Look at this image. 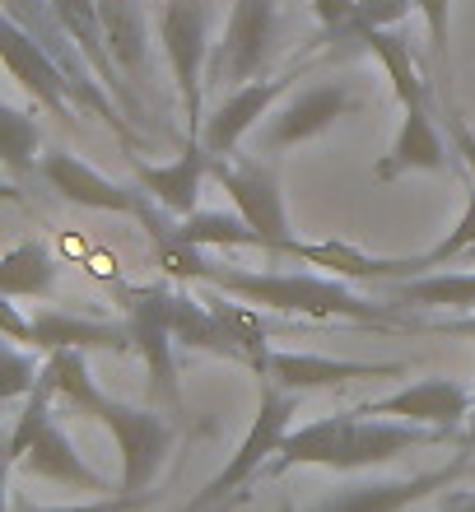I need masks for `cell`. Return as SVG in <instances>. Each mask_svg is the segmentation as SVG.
Masks as SVG:
<instances>
[{"label": "cell", "mask_w": 475, "mask_h": 512, "mask_svg": "<svg viewBox=\"0 0 475 512\" xmlns=\"http://www.w3.org/2000/svg\"><path fill=\"white\" fill-rule=\"evenodd\" d=\"M462 261H466V266H475V247H471V252H466V256H462Z\"/></svg>", "instance_id": "8d00e7d4"}, {"label": "cell", "mask_w": 475, "mask_h": 512, "mask_svg": "<svg viewBox=\"0 0 475 512\" xmlns=\"http://www.w3.org/2000/svg\"><path fill=\"white\" fill-rule=\"evenodd\" d=\"M38 354L42 350H33V345H19V340H5L0 345V396L5 401H19V396H33V387L42 382V368L47 364H38Z\"/></svg>", "instance_id": "83f0119b"}, {"label": "cell", "mask_w": 475, "mask_h": 512, "mask_svg": "<svg viewBox=\"0 0 475 512\" xmlns=\"http://www.w3.org/2000/svg\"><path fill=\"white\" fill-rule=\"evenodd\" d=\"M387 298L401 308H448V312H475V270H429L415 280L387 284Z\"/></svg>", "instance_id": "d4e9b609"}, {"label": "cell", "mask_w": 475, "mask_h": 512, "mask_svg": "<svg viewBox=\"0 0 475 512\" xmlns=\"http://www.w3.org/2000/svg\"><path fill=\"white\" fill-rule=\"evenodd\" d=\"M168 294L173 284H145V289H122L131 303V340H136L140 359L150 368L154 391L168 405H177V373H173V331H168Z\"/></svg>", "instance_id": "9c48e42d"}, {"label": "cell", "mask_w": 475, "mask_h": 512, "mask_svg": "<svg viewBox=\"0 0 475 512\" xmlns=\"http://www.w3.org/2000/svg\"><path fill=\"white\" fill-rule=\"evenodd\" d=\"M275 38H280V10H275V0H233L224 42L210 56V80L229 84V89L261 80L275 56Z\"/></svg>", "instance_id": "8992f818"}, {"label": "cell", "mask_w": 475, "mask_h": 512, "mask_svg": "<svg viewBox=\"0 0 475 512\" xmlns=\"http://www.w3.org/2000/svg\"><path fill=\"white\" fill-rule=\"evenodd\" d=\"M159 266L173 280H205L219 294H233L252 308H271L285 317H308V322H364V326H401L396 303H368L340 280V275H313V270H219L201 256V247H187L177 238L159 243Z\"/></svg>", "instance_id": "6da1fadb"}, {"label": "cell", "mask_w": 475, "mask_h": 512, "mask_svg": "<svg viewBox=\"0 0 475 512\" xmlns=\"http://www.w3.org/2000/svg\"><path fill=\"white\" fill-rule=\"evenodd\" d=\"M38 145H42V135H38V122L33 117H24L19 108H0V163H5V173H28V168H38Z\"/></svg>", "instance_id": "4316f807"}, {"label": "cell", "mask_w": 475, "mask_h": 512, "mask_svg": "<svg viewBox=\"0 0 475 512\" xmlns=\"http://www.w3.org/2000/svg\"><path fill=\"white\" fill-rule=\"evenodd\" d=\"M56 289V256L38 243L24 238L14 243L0 261V294L5 298H47Z\"/></svg>", "instance_id": "484cf974"}, {"label": "cell", "mask_w": 475, "mask_h": 512, "mask_svg": "<svg viewBox=\"0 0 475 512\" xmlns=\"http://www.w3.org/2000/svg\"><path fill=\"white\" fill-rule=\"evenodd\" d=\"M354 42L382 61V70H387L392 94H396V103H401V108H420V103H429V80L420 75L415 56H410V42L401 38L396 28H359V33H354Z\"/></svg>", "instance_id": "cb8c5ba5"}, {"label": "cell", "mask_w": 475, "mask_h": 512, "mask_svg": "<svg viewBox=\"0 0 475 512\" xmlns=\"http://www.w3.org/2000/svg\"><path fill=\"white\" fill-rule=\"evenodd\" d=\"M19 466H24L28 475H38V480H52V485H75V489H89V494H122V489H112L108 475H98L94 466L75 452L70 433L56 424V415L38 429V438H33V447L24 452Z\"/></svg>", "instance_id": "44dd1931"}, {"label": "cell", "mask_w": 475, "mask_h": 512, "mask_svg": "<svg viewBox=\"0 0 475 512\" xmlns=\"http://www.w3.org/2000/svg\"><path fill=\"white\" fill-rule=\"evenodd\" d=\"M443 126H448V145H452V154L466 163V173H471V182H475V131L466 126V117L457 108H448L443 112Z\"/></svg>", "instance_id": "1f68e13d"}, {"label": "cell", "mask_w": 475, "mask_h": 512, "mask_svg": "<svg viewBox=\"0 0 475 512\" xmlns=\"http://www.w3.org/2000/svg\"><path fill=\"white\" fill-rule=\"evenodd\" d=\"M443 512H475V489H457V494H448Z\"/></svg>", "instance_id": "e575fe53"}, {"label": "cell", "mask_w": 475, "mask_h": 512, "mask_svg": "<svg viewBox=\"0 0 475 512\" xmlns=\"http://www.w3.org/2000/svg\"><path fill=\"white\" fill-rule=\"evenodd\" d=\"M410 5H415V0H359L368 28H396L410 14Z\"/></svg>", "instance_id": "d6a6232c"}, {"label": "cell", "mask_w": 475, "mask_h": 512, "mask_svg": "<svg viewBox=\"0 0 475 512\" xmlns=\"http://www.w3.org/2000/svg\"><path fill=\"white\" fill-rule=\"evenodd\" d=\"M303 75V66L285 70V75H271V80H252V84H238L224 103H219L210 117H205L201 126V145L210 159H229L233 149H238V140H243L252 126L261 122V117H271V108L280 103V98L294 89V80Z\"/></svg>", "instance_id": "ba28073f"}, {"label": "cell", "mask_w": 475, "mask_h": 512, "mask_svg": "<svg viewBox=\"0 0 475 512\" xmlns=\"http://www.w3.org/2000/svg\"><path fill=\"white\" fill-rule=\"evenodd\" d=\"M448 5L452 0H415V10H420L424 24H429V47H434V52L448 47Z\"/></svg>", "instance_id": "836d02e7"}, {"label": "cell", "mask_w": 475, "mask_h": 512, "mask_svg": "<svg viewBox=\"0 0 475 512\" xmlns=\"http://www.w3.org/2000/svg\"><path fill=\"white\" fill-rule=\"evenodd\" d=\"M47 373L56 382V396L75 410V415L98 419L103 429L122 447V489L126 494H145L159 480L168 447H173V424L159 410H140V405L112 401L108 391L94 382L84 350H56L47 354Z\"/></svg>", "instance_id": "7a4b0ae2"}, {"label": "cell", "mask_w": 475, "mask_h": 512, "mask_svg": "<svg viewBox=\"0 0 475 512\" xmlns=\"http://www.w3.org/2000/svg\"><path fill=\"white\" fill-rule=\"evenodd\" d=\"M56 19L66 24V33L75 42H80V52L89 56V66L98 70V80L112 89V98L122 103V112L131 117V122H145V103L136 98V84L122 75V66H117V56H112L108 47V33H103V14H98V0H52Z\"/></svg>", "instance_id": "9a60e30c"}, {"label": "cell", "mask_w": 475, "mask_h": 512, "mask_svg": "<svg viewBox=\"0 0 475 512\" xmlns=\"http://www.w3.org/2000/svg\"><path fill=\"white\" fill-rule=\"evenodd\" d=\"M205 173H210V154H205L201 140H187V149L173 163H136V187H145V196L163 215L187 219L196 215Z\"/></svg>", "instance_id": "e0dca14e"}, {"label": "cell", "mask_w": 475, "mask_h": 512, "mask_svg": "<svg viewBox=\"0 0 475 512\" xmlns=\"http://www.w3.org/2000/svg\"><path fill=\"white\" fill-rule=\"evenodd\" d=\"M5 66H10V75L19 80V89H24L38 108H47L52 117H75L80 112V103H75V84H70V75L61 66H56V56L42 47V42H33L19 24H10L5 19Z\"/></svg>", "instance_id": "30bf717a"}, {"label": "cell", "mask_w": 475, "mask_h": 512, "mask_svg": "<svg viewBox=\"0 0 475 512\" xmlns=\"http://www.w3.org/2000/svg\"><path fill=\"white\" fill-rule=\"evenodd\" d=\"M448 145H443V131H438L429 103L420 108H401V131L392 140V154L373 168L378 182H392L401 173H448Z\"/></svg>", "instance_id": "ffe728a7"}, {"label": "cell", "mask_w": 475, "mask_h": 512, "mask_svg": "<svg viewBox=\"0 0 475 512\" xmlns=\"http://www.w3.org/2000/svg\"><path fill=\"white\" fill-rule=\"evenodd\" d=\"M210 177L233 196V210L252 224V229L266 233L275 256H285L294 233H289V215H285V196H280V182H275L271 168L261 163H233L229 159H210Z\"/></svg>", "instance_id": "52a82bcc"}, {"label": "cell", "mask_w": 475, "mask_h": 512, "mask_svg": "<svg viewBox=\"0 0 475 512\" xmlns=\"http://www.w3.org/2000/svg\"><path fill=\"white\" fill-rule=\"evenodd\" d=\"M294 410H299V391H285L275 387V382H266L261 387V405H257V419H252V429H247V438L238 443V452L229 457V466L210 480V485L196 494V508H215V503L233 499L238 489L252 480V475L266 466L271 457H280V443L289 438V429H294Z\"/></svg>", "instance_id": "5b68a950"}, {"label": "cell", "mask_w": 475, "mask_h": 512, "mask_svg": "<svg viewBox=\"0 0 475 512\" xmlns=\"http://www.w3.org/2000/svg\"><path fill=\"white\" fill-rule=\"evenodd\" d=\"M317 5V19H322L326 38L331 42H354V33L364 24V10H359V0H313Z\"/></svg>", "instance_id": "f546056e"}, {"label": "cell", "mask_w": 475, "mask_h": 512, "mask_svg": "<svg viewBox=\"0 0 475 512\" xmlns=\"http://www.w3.org/2000/svg\"><path fill=\"white\" fill-rule=\"evenodd\" d=\"M438 438H448V433L410 424V419L340 410V415H322L303 429H289V438L280 443V457H275V471H289V466L368 471V466H387L410 447H429Z\"/></svg>", "instance_id": "3957f363"}, {"label": "cell", "mask_w": 475, "mask_h": 512, "mask_svg": "<svg viewBox=\"0 0 475 512\" xmlns=\"http://www.w3.org/2000/svg\"><path fill=\"white\" fill-rule=\"evenodd\" d=\"M154 499V489L145 494H98L94 503H61V508H38V503H14V512H136Z\"/></svg>", "instance_id": "4dcf8cb0"}, {"label": "cell", "mask_w": 475, "mask_h": 512, "mask_svg": "<svg viewBox=\"0 0 475 512\" xmlns=\"http://www.w3.org/2000/svg\"><path fill=\"white\" fill-rule=\"evenodd\" d=\"M401 364H350V359H326V354H303V350H271L261 378L285 391H317V387H340V382L359 378H392Z\"/></svg>", "instance_id": "ac0fdd59"}, {"label": "cell", "mask_w": 475, "mask_h": 512, "mask_svg": "<svg viewBox=\"0 0 475 512\" xmlns=\"http://www.w3.org/2000/svg\"><path fill=\"white\" fill-rule=\"evenodd\" d=\"M168 331L182 350H201V354H215V359H229V364H247L243 345L233 340V331L219 322L205 298H191L182 289L168 294Z\"/></svg>", "instance_id": "7402d4cb"}, {"label": "cell", "mask_w": 475, "mask_h": 512, "mask_svg": "<svg viewBox=\"0 0 475 512\" xmlns=\"http://www.w3.org/2000/svg\"><path fill=\"white\" fill-rule=\"evenodd\" d=\"M475 405V391L462 387L457 378H424L410 382V387L392 391L373 405H359L364 415H387V419H410V424H424V429H457Z\"/></svg>", "instance_id": "5bb4252c"}, {"label": "cell", "mask_w": 475, "mask_h": 512, "mask_svg": "<svg viewBox=\"0 0 475 512\" xmlns=\"http://www.w3.org/2000/svg\"><path fill=\"white\" fill-rule=\"evenodd\" d=\"M285 256H299L308 266H322L326 275H340V280H378V284H396V280H415V275H429L424 256H368L354 243H289Z\"/></svg>", "instance_id": "d6986e66"}, {"label": "cell", "mask_w": 475, "mask_h": 512, "mask_svg": "<svg viewBox=\"0 0 475 512\" xmlns=\"http://www.w3.org/2000/svg\"><path fill=\"white\" fill-rule=\"evenodd\" d=\"M354 112V94L345 84H313V89H303L294 94L280 112H271V122L261 131V149L266 154H280L289 145H303V140H313V135L331 131L340 117H350Z\"/></svg>", "instance_id": "4fadbf2b"}, {"label": "cell", "mask_w": 475, "mask_h": 512, "mask_svg": "<svg viewBox=\"0 0 475 512\" xmlns=\"http://www.w3.org/2000/svg\"><path fill=\"white\" fill-rule=\"evenodd\" d=\"M205 28H210V14H205V0H163L159 14V38L163 52H168V66H173V84H177V103L187 112V140H201L205 126V66H210V42H205Z\"/></svg>", "instance_id": "277c9868"}, {"label": "cell", "mask_w": 475, "mask_h": 512, "mask_svg": "<svg viewBox=\"0 0 475 512\" xmlns=\"http://www.w3.org/2000/svg\"><path fill=\"white\" fill-rule=\"evenodd\" d=\"M443 331H448V336H471L475 340V312H466L462 322H448Z\"/></svg>", "instance_id": "d590c367"}, {"label": "cell", "mask_w": 475, "mask_h": 512, "mask_svg": "<svg viewBox=\"0 0 475 512\" xmlns=\"http://www.w3.org/2000/svg\"><path fill=\"white\" fill-rule=\"evenodd\" d=\"M98 14H103V33H108L122 75L136 89H145L150 84V24H145L140 0H98Z\"/></svg>", "instance_id": "603a6c76"}, {"label": "cell", "mask_w": 475, "mask_h": 512, "mask_svg": "<svg viewBox=\"0 0 475 512\" xmlns=\"http://www.w3.org/2000/svg\"><path fill=\"white\" fill-rule=\"evenodd\" d=\"M28 345L42 354L56 350H108V354H131V322H94V317H70L61 308H42L28 317Z\"/></svg>", "instance_id": "2e32d148"}, {"label": "cell", "mask_w": 475, "mask_h": 512, "mask_svg": "<svg viewBox=\"0 0 475 512\" xmlns=\"http://www.w3.org/2000/svg\"><path fill=\"white\" fill-rule=\"evenodd\" d=\"M42 182L52 191H61L66 201L84 205V210H112V215H140V205H145V187H122V182H112L94 168V163H84L80 154H66V149H52V154H42L38 163Z\"/></svg>", "instance_id": "7c38bea8"}, {"label": "cell", "mask_w": 475, "mask_h": 512, "mask_svg": "<svg viewBox=\"0 0 475 512\" xmlns=\"http://www.w3.org/2000/svg\"><path fill=\"white\" fill-rule=\"evenodd\" d=\"M280 512H294V508H289V503H285V508H280Z\"/></svg>", "instance_id": "74e56055"}, {"label": "cell", "mask_w": 475, "mask_h": 512, "mask_svg": "<svg viewBox=\"0 0 475 512\" xmlns=\"http://www.w3.org/2000/svg\"><path fill=\"white\" fill-rule=\"evenodd\" d=\"M471 247H475V182L466 187V210H462V219H457V229H452L438 247H429V252H424V266L434 270V266H443V261H448V266H457Z\"/></svg>", "instance_id": "f1b7e54d"}, {"label": "cell", "mask_w": 475, "mask_h": 512, "mask_svg": "<svg viewBox=\"0 0 475 512\" xmlns=\"http://www.w3.org/2000/svg\"><path fill=\"white\" fill-rule=\"evenodd\" d=\"M462 471H466V457H457L443 471L410 475V480H359V485L331 489L308 512H406L415 503H424L429 494H438V489H448Z\"/></svg>", "instance_id": "8fae6325"}]
</instances>
